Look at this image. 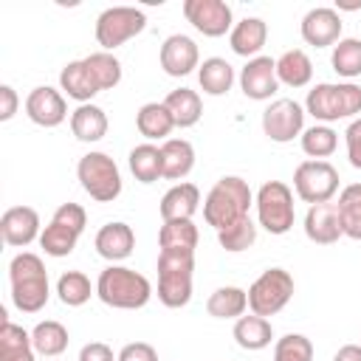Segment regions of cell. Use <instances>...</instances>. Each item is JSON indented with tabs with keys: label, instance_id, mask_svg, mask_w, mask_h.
Listing matches in <instances>:
<instances>
[{
	"label": "cell",
	"instance_id": "17",
	"mask_svg": "<svg viewBox=\"0 0 361 361\" xmlns=\"http://www.w3.org/2000/svg\"><path fill=\"white\" fill-rule=\"evenodd\" d=\"M0 234L6 245L25 248L31 245L42 231H39V214L31 206H11L0 217Z\"/></svg>",
	"mask_w": 361,
	"mask_h": 361
},
{
	"label": "cell",
	"instance_id": "45",
	"mask_svg": "<svg viewBox=\"0 0 361 361\" xmlns=\"http://www.w3.org/2000/svg\"><path fill=\"white\" fill-rule=\"evenodd\" d=\"M17 90L11 85H0V121H11L14 113H17Z\"/></svg>",
	"mask_w": 361,
	"mask_h": 361
},
{
	"label": "cell",
	"instance_id": "5",
	"mask_svg": "<svg viewBox=\"0 0 361 361\" xmlns=\"http://www.w3.org/2000/svg\"><path fill=\"white\" fill-rule=\"evenodd\" d=\"M305 113L324 124L353 118L361 113V87L355 82H322L307 90Z\"/></svg>",
	"mask_w": 361,
	"mask_h": 361
},
{
	"label": "cell",
	"instance_id": "33",
	"mask_svg": "<svg viewBox=\"0 0 361 361\" xmlns=\"http://www.w3.org/2000/svg\"><path fill=\"white\" fill-rule=\"evenodd\" d=\"M79 237H82V231H76L73 226L62 223L59 217H51V223L39 234V245H42V251L48 257H68L76 248Z\"/></svg>",
	"mask_w": 361,
	"mask_h": 361
},
{
	"label": "cell",
	"instance_id": "40",
	"mask_svg": "<svg viewBox=\"0 0 361 361\" xmlns=\"http://www.w3.org/2000/svg\"><path fill=\"white\" fill-rule=\"evenodd\" d=\"M197 226L192 220H169L158 231V245L161 248H197Z\"/></svg>",
	"mask_w": 361,
	"mask_h": 361
},
{
	"label": "cell",
	"instance_id": "39",
	"mask_svg": "<svg viewBox=\"0 0 361 361\" xmlns=\"http://www.w3.org/2000/svg\"><path fill=\"white\" fill-rule=\"evenodd\" d=\"M85 65H87L90 76L96 79L99 90H113L121 82V62L110 51H96V54L85 56Z\"/></svg>",
	"mask_w": 361,
	"mask_h": 361
},
{
	"label": "cell",
	"instance_id": "7",
	"mask_svg": "<svg viewBox=\"0 0 361 361\" xmlns=\"http://www.w3.org/2000/svg\"><path fill=\"white\" fill-rule=\"evenodd\" d=\"M257 203V220L268 234H288L296 220L293 209V192L282 180H265L254 197Z\"/></svg>",
	"mask_w": 361,
	"mask_h": 361
},
{
	"label": "cell",
	"instance_id": "16",
	"mask_svg": "<svg viewBox=\"0 0 361 361\" xmlns=\"http://www.w3.org/2000/svg\"><path fill=\"white\" fill-rule=\"evenodd\" d=\"M302 39L313 48H327V45H336L341 39V14L330 6H319V8H310L305 17H302Z\"/></svg>",
	"mask_w": 361,
	"mask_h": 361
},
{
	"label": "cell",
	"instance_id": "24",
	"mask_svg": "<svg viewBox=\"0 0 361 361\" xmlns=\"http://www.w3.org/2000/svg\"><path fill=\"white\" fill-rule=\"evenodd\" d=\"M135 127L147 141H166V135L175 130V118L164 102H147L135 113Z\"/></svg>",
	"mask_w": 361,
	"mask_h": 361
},
{
	"label": "cell",
	"instance_id": "19",
	"mask_svg": "<svg viewBox=\"0 0 361 361\" xmlns=\"http://www.w3.org/2000/svg\"><path fill=\"white\" fill-rule=\"evenodd\" d=\"M93 245H96V254H99L102 259H107L110 265H116V262H121V259H127V257L133 254V248H135V234H133V228H130L127 223L113 220V223H104V226L96 231Z\"/></svg>",
	"mask_w": 361,
	"mask_h": 361
},
{
	"label": "cell",
	"instance_id": "36",
	"mask_svg": "<svg viewBox=\"0 0 361 361\" xmlns=\"http://www.w3.org/2000/svg\"><path fill=\"white\" fill-rule=\"evenodd\" d=\"M93 293H96V285H90V279L82 271H65L56 279V296L68 307H82Z\"/></svg>",
	"mask_w": 361,
	"mask_h": 361
},
{
	"label": "cell",
	"instance_id": "34",
	"mask_svg": "<svg viewBox=\"0 0 361 361\" xmlns=\"http://www.w3.org/2000/svg\"><path fill=\"white\" fill-rule=\"evenodd\" d=\"M31 341H34V350L45 358H56L68 350V327L62 322H54V319H45L39 324H34L31 330Z\"/></svg>",
	"mask_w": 361,
	"mask_h": 361
},
{
	"label": "cell",
	"instance_id": "44",
	"mask_svg": "<svg viewBox=\"0 0 361 361\" xmlns=\"http://www.w3.org/2000/svg\"><path fill=\"white\" fill-rule=\"evenodd\" d=\"M344 141H347V158L355 169H361V116L350 121L347 133H344Z\"/></svg>",
	"mask_w": 361,
	"mask_h": 361
},
{
	"label": "cell",
	"instance_id": "2",
	"mask_svg": "<svg viewBox=\"0 0 361 361\" xmlns=\"http://www.w3.org/2000/svg\"><path fill=\"white\" fill-rule=\"evenodd\" d=\"M254 203V195L248 189V183L237 175H223L206 195L203 200V220L214 228L223 231L231 223L248 217V209Z\"/></svg>",
	"mask_w": 361,
	"mask_h": 361
},
{
	"label": "cell",
	"instance_id": "43",
	"mask_svg": "<svg viewBox=\"0 0 361 361\" xmlns=\"http://www.w3.org/2000/svg\"><path fill=\"white\" fill-rule=\"evenodd\" d=\"M116 361H158V350L147 341H133L118 350Z\"/></svg>",
	"mask_w": 361,
	"mask_h": 361
},
{
	"label": "cell",
	"instance_id": "41",
	"mask_svg": "<svg viewBox=\"0 0 361 361\" xmlns=\"http://www.w3.org/2000/svg\"><path fill=\"white\" fill-rule=\"evenodd\" d=\"M217 243H220L226 251H231V254L251 248V245L257 243V226H254V220H251V217H243V220L231 223L228 228L217 231Z\"/></svg>",
	"mask_w": 361,
	"mask_h": 361
},
{
	"label": "cell",
	"instance_id": "46",
	"mask_svg": "<svg viewBox=\"0 0 361 361\" xmlns=\"http://www.w3.org/2000/svg\"><path fill=\"white\" fill-rule=\"evenodd\" d=\"M79 361H116V358H113V350L104 341H90L79 350Z\"/></svg>",
	"mask_w": 361,
	"mask_h": 361
},
{
	"label": "cell",
	"instance_id": "12",
	"mask_svg": "<svg viewBox=\"0 0 361 361\" xmlns=\"http://www.w3.org/2000/svg\"><path fill=\"white\" fill-rule=\"evenodd\" d=\"M183 17L200 31L203 37H223L231 34V6L226 0H183Z\"/></svg>",
	"mask_w": 361,
	"mask_h": 361
},
{
	"label": "cell",
	"instance_id": "20",
	"mask_svg": "<svg viewBox=\"0 0 361 361\" xmlns=\"http://www.w3.org/2000/svg\"><path fill=\"white\" fill-rule=\"evenodd\" d=\"M200 209V189L189 180H180L175 183L172 189H166V195L161 197V220L169 223V220H192L195 212Z\"/></svg>",
	"mask_w": 361,
	"mask_h": 361
},
{
	"label": "cell",
	"instance_id": "3",
	"mask_svg": "<svg viewBox=\"0 0 361 361\" xmlns=\"http://www.w3.org/2000/svg\"><path fill=\"white\" fill-rule=\"evenodd\" d=\"M96 296L116 310H138L152 299V285L144 274L127 265H107L96 279Z\"/></svg>",
	"mask_w": 361,
	"mask_h": 361
},
{
	"label": "cell",
	"instance_id": "18",
	"mask_svg": "<svg viewBox=\"0 0 361 361\" xmlns=\"http://www.w3.org/2000/svg\"><path fill=\"white\" fill-rule=\"evenodd\" d=\"M305 237L316 245H333L338 237H344L338 206L336 203H316L305 214Z\"/></svg>",
	"mask_w": 361,
	"mask_h": 361
},
{
	"label": "cell",
	"instance_id": "30",
	"mask_svg": "<svg viewBox=\"0 0 361 361\" xmlns=\"http://www.w3.org/2000/svg\"><path fill=\"white\" fill-rule=\"evenodd\" d=\"M197 82L200 90L209 96H226L234 85V68L223 59V56H209L200 62L197 68Z\"/></svg>",
	"mask_w": 361,
	"mask_h": 361
},
{
	"label": "cell",
	"instance_id": "28",
	"mask_svg": "<svg viewBox=\"0 0 361 361\" xmlns=\"http://www.w3.org/2000/svg\"><path fill=\"white\" fill-rule=\"evenodd\" d=\"M276 79L288 87H305L313 79V62L302 48H290L276 59Z\"/></svg>",
	"mask_w": 361,
	"mask_h": 361
},
{
	"label": "cell",
	"instance_id": "4",
	"mask_svg": "<svg viewBox=\"0 0 361 361\" xmlns=\"http://www.w3.org/2000/svg\"><path fill=\"white\" fill-rule=\"evenodd\" d=\"M195 251L161 248L158 251V299L166 307H183L192 299Z\"/></svg>",
	"mask_w": 361,
	"mask_h": 361
},
{
	"label": "cell",
	"instance_id": "25",
	"mask_svg": "<svg viewBox=\"0 0 361 361\" xmlns=\"http://www.w3.org/2000/svg\"><path fill=\"white\" fill-rule=\"evenodd\" d=\"M71 133H73L79 141H85V144L102 141V138L107 135V113H104L99 104H93V102L79 104V107L71 113Z\"/></svg>",
	"mask_w": 361,
	"mask_h": 361
},
{
	"label": "cell",
	"instance_id": "47",
	"mask_svg": "<svg viewBox=\"0 0 361 361\" xmlns=\"http://www.w3.org/2000/svg\"><path fill=\"white\" fill-rule=\"evenodd\" d=\"M333 361H361V347L358 344H344V347H338Z\"/></svg>",
	"mask_w": 361,
	"mask_h": 361
},
{
	"label": "cell",
	"instance_id": "22",
	"mask_svg": "<svg viewBox=\"0 0 361 361\" xmlns=\"http://www.w3.org/2000/svg\"><path fill=\"white\" fill-rule=\"evenodd\" d=\"M0 361H34L37 350L31 341V333L20 324L6 319V310H0Z\"/></svg>",
	"mask_w": 361,
	"mask_h": 361
},
{
	"label": "cell",
	"instance_id": "10",
	"mask_svg": "<svg viewBox=\"0 0 361 361\" xmlns=\"http://www.w3.org/2000/svg\"><path fill=\"white\" fill-rule=\"evenodd\" d=\"M293 189L310 206L330 203L338 192V169L330 161H302L293 169Z\"/></svg>",
	"mask_w": 361,
	"mask_h": 361
},
{
	"label": "cell",
	"instance_id": "27",
	"mask_svg": "<svg viewBox=\"0 0 361 361\" xmlns=\"http://www.w3.org/2000/svg\"><path fill=\"white\" fill-rule=\"evenodd\" d=\"M161 158H164V178L183 180L195 166V147L186 138H166L161 144Z\"/></svg>",
	"mask_w": 361,
	"mask_h": 361
},
{
	"label": "cell",
	"instance_id": "29",
	"mask_svg": "<svg viewBox=\"0 0 361 361\" xmlns=\"http://www.w3.org/2000/svg\"><path fill=\"white\" fill-rule=\"evenodd\" d=\"M164 104H166V110L172 113L175 127H183V130H186V127H195V124L200 121V116H203V102H200L197 90H192V87L169 90L166 99H164Z\"/></svg>",
	"mask_w": 361,
	"mask_h": 361
},
{
	"label": "cell",
	"instance_id": "13",
	"mask_svg": "<svg viewBox=\"0 0 361 361\" xmlns=\"http://www.w3.org/2000/svg\"><path fill=\"white\" fill-rule=\"evenodd\" d=\"M158 62L166 76H189L195 68H200L197 42L186 34H169L158 51Z\"/></svg>",
	"mask_w": 361,
	"mask_h": 361
},
{
	"label": "cell",
	"instance_id": "8",
	"mask_svg": "<svg viewBox=\"0 0 361 361\" xmlns=\"http://www.w3.org/2000/svg\"><path fill=\"white\" fill-rule=\"evenodd\" d=\"M293 276L285 268H268L248 288V310L262 319L276 316L293 299Z\"/></svg>",
	"mask_w": 361,
	"mask_h": 361
},
{
	"label": "cell",
	"instance_id": "14",
	"mask_svg": "<svg viewBox=\"0 0 361 361\" xmlns=\"http://www.w3.org/2000/svg\"><path fill=\"white\" fill-rule=\"evenodd\" d=\"M240 90L254 99V102H265L279 90V79H276V59L271 56H254L243 65L240 71Z\"/></svg>",
	"mask_w": 361,
	"mask_h": 361
},
{
	"label": "cell",
	"instance_id": "26",
	"mask_svg": "<svg viewBox=\"0 0 361 361\" xmlns=\"http://www.w3.org/2000/svg\"><path fill=\"white\" fill-rule=\"evenodd\" d=\"M231 336H234L237 347H243V350H248V353H257V350H265V347L271 344L274 327H271L268 319L251 313V316H240V319L234 322Z\"/></svg>",
	"mask_w": 361,
	"mask_h": 361
},
{
	"label": "cell",
	"instance_id": "31",
	"mask_svg": "<svg viewBox=\"0 0 361 361\" xmlns=\"http://www.w3.org/2000/svg\"><path fill=\"white\" fill-rule=\"evenodd\" d=\"M130 172L135 175L138 183H155L158 178H164V158H161V147L155 144H138L130 149Z\"/></svg>",
	"mask_w": 361,
	"mask_h": 361
},
{
	"label": "cell",
	"instance_id": "6",
	"mask_svg": "<svg viewBox=\"0 0 361 361\" xmlns=\"http://www.w3.org/2000/svg\"><path fill=\"white\" fill-rule=\"evenodd\" d=\"M76 178L96 203H113L121 195V172L107 152L82 155L76 164Z\"/></svg>",
	"mask_w": 361,
	"mask_h": 361
},
{
	"label": "cell",
	"instance_id": "23",
	"mask_svg": "<svg viewBox=\"0 0 361 361\" xmlns=\"http://www.w3.org/2000/svg\"><path fill=\"white\" fill-rule=\"evenodd\" d=\"M59 87L68 93V99H73L79 104H87L96 93H102L99 85H96V79L87 71L85 59H73V62H68L59 71Z\"/></svg>",
	"mask_w": 361,
	"mask_h": 361
},
{
	"label": "cell",
	"instance_id": "1",
	"mask_svg": "<svg viewBox=\"0 0 361 361\" xmlns=\"http://www.w3.org/2000/svg\"><path fill=\"white\" fill-rule=\"evenodd\" d=\"M8 279H11V302L20 313H39L48 305L51 288H48V271L39 254L20 251L8 262Z\"/></svg>",
	"mask_w": 361,
	"mask_h": 361
},
{
	"label": "cell",
	"instance_id": "42",
	"mask_svg": "<svg viewBox=\"0 0 361 361\" xmlns=\"http://www.w3.org/2000/svg\"><path fill=\"white\" fill-rule=\"evenodd\" d=\"M274 361H313V341L302 333H288L276 338Z\"/></svg>",
	"mask_w": 361,
	"mask_h": 361
},
{
	"label": "cell",
	"instance_id": "21",
	"mask_svg": "<svg viewBox=\"0 0 361 361\" xmlns=\"http://www.w3.org/2000/svg\"><path fill=\"white\" fill-rule=\"evenodd\" d=\"M265 39H268V25H265V20H259V17H245V20L234 23V28H231V34H228L231 51H234L237 56H245V59L259 56Z\"/></svg>",
	"mask_w": 361,
	"mask_h": 361
},
{
	"label": "cell",
	"instance_id": "9",
	"mask_svg": "<svg viewBox=\"0 0 361 361\" xmlns=\"http://www.w3.org/2000/svg\"><path fill=\"white\" fill-rule=\"evenodd\" d=\"M147 28V14L135 6H110L96 17V42L102 51H116Z\"/></svg>",
	"mask_w": 361,
	"mask_h": 361
},
{
	"label": "cell",
	"instance_id": "35",
	"mask_svg": "<svg viewBox=\"0 0 361 361\" xmlns=\"http://www.w3.org/2000/svg\"><path fill=\"white\" fill-rule=\"evenodd\" d=\"M336 206H338V217H341L344 237L361 240V183L344 186Z\"/></svg>",
	"mask_w": 361,
	"mask_h": 361
},
{
	"label": "cell",
	"instance_id": "38",
	"mask_svg": "<svg viewBox=\"0 0 361 361\" xmlns=\"http://www.w3.org/2000/svg\"><path fill=\"white\" fill-rule=\"evenodd\" d=\"M299 138H302V149H305V155H310V161H324L338 147V135L327 124H313Z\"/></svg>",
	"mask_w": 361,
	"mask_h": 361
},
{
	"label": "cell",
	"instance_id": "37",
	"mask_svg": "<svg viewBox=\"0 0 361 361\" xmlns=\"http://www.w3.org/2000/svg\"><path fill=\"white\" fill-rule=\"evenodd\" d=\"M333 71L344 79H355L361 76V39L358 37H344L333 45Z\"/></svg>",
	"mask_w": 361,
	"mask_h": 361
},
{
	"label": "cell",
	"instance_id": "32",
	"mask_svg": "<svg viewBox=\"0 0 361 361\" xmlns=\"http://www.w3.org/2000/svg\"><path fill=\"white\" fill-rule=\"evenodd\" d=\"M248 307V290L237 285H223L206 299V310L214 319H240Z\"/></svg>",
	"mask_w": 361,
	"mask_h": 361
},
{
	"label": "cell",
	"instance_id": "11",
	"mask_svg": "<svg viewBox=\"0 0 361 361\" xmlns=\"http://www.w3.org/2000/svg\"><path fill=\"white\" fill-rule=\"evenodd\" d=\"M262 133L276 144L293 141L305 133V107L293 99H274L262 110Z\"/></svg>",
	"mask_w": 361,
	"mask_h": 361
},
{
	"label": "cell",
	"instance_id": "15",
	"mask_svg": "<svg viewBox=\"0 0 361 361\" xmlns=\"http://www.w3.org/2000/svg\"><path fill=\"white\" fill-rule=\"evenodd\" d=\"M25 116L37 127H59L68 118V102L56 87L39 85L25 99Z\"/></svg>",
	"mask_w": 361,
	"mask_h": 361
}]
</instances>
